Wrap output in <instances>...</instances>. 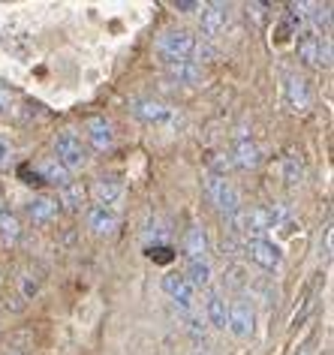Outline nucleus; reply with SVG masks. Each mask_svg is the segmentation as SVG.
<instances>
[{
    "label": "nucleus",
    "mask_w": 334,
    "mask_h": 355,
    "mask_svg": "<svg viewBox=\"0 0 334 355\" xmlns=\"http://www.w3.org/2000/svg\"><path fill=\"white\" fill-rule=\"evenodd\" d=\"M205 190H208V199L214 202V208L226 217V223L241 214V196H238V190H235L232 184L226 181V178L208 175L205 178Z\"/></svg>",
    "instance_id": "nucleus-1"
},
{
    "label": "nucleus",
    "mask_w": 334,
    "mask_h": 355,
    "mask_svg": "<svg viewBox=\"0 0 334 355\" xmlns=\"http://www.w3.org/2000/svg\"><path fill=\"white\" fill-rule=\"evenodd\" d=\"M184 253H187V262L208 259V235L199 223H190L187 235H184Z\"/></svg>",
    "instance_id": "nucleus-13"
},
{
    "label": "nucleus",
    "mask_w": 334,
    "mask_h": 355,
    "mask_svg": "<svg viewBox=\"0 0 334 355\" xmlns=\"http://www.w3.org/2000/svg\"><path fill=\"white\" fill-rule=\"evenodd\" d=\"M157 51L166 60H190L193 55H199V42L190 31H163L157 40Z\"/></svg>",
    "instance_id": "nucleus-2"
},
{
    "label": "nucleus",
    "mask_w": 334,
    "mask_h": 355,
    "mask_svg": "<svg viewBox=\"0 0 334 355\" xmlns=\"http://www.w3.org/2000/svg\"><path fill=\"white\" fill-rule=\"evenodd\" d=\"M3 205H6V202H3V193H0V211H3Z\"/></svg>",
    "instance_id": "nucleus-30"
},
{
    "label": "nucleus",
    "mask_w": 334,
    "mask_h": 355,
    "mask_svg": "<svg viewBox=\"0 0 334 355\" xmlns=\"http://www.w3.org/2000/svg\"><path fill=\"white\" fill-rule=\"evenodd\" d=\"M205 316H208V325L217 328V331H226V328H229V304L223 301V295H217V292H208V298H205Z\"/></svg>",
    "instance_id": "nucleus-14"
},
{
    "label": "nucleus",
    "mask_w": 334,
    "mask_h": 355,
    "mask_svg": "<svg viewBox=\"0 0 334 355\" xmlns=\"http://www.w3.org/2000/svg\"><path fill=\"white\" fill-rule=\"evenodd\" d=\"M166 76L175 78L178 85H199L202 67L193 64V60H166Z\"/></svg>",
    "instance_id": "nucleus-15"
},
{
    "label": "nucleus",
    "mask_w": 334,
    "mask_h": 355,
    "mask_svg": "<svg viewBox=\"0 0 334 355\" xmlns=\"http://www.w3.org/2000/svg\"><path fill=\"white\" fill-rule=\"evenodd\" d=\"M199 28H202V37L208 40H217L220 33L229 28V3H208L199 10Z\"/></svg>",
    "instance_id": "nucleus-8"
},
{
    "label": "nucleus",
    "mask_w": 334,
    "mask_h": 355,
    "mask_svg": "<svg viewBox=\"0 0 334 355\" xmlns=\"http://www.w3.org/2000/svg\"><path fill=\"white\" fill-rule=\"evenodd\" d=\"M253 328H256V310H253L250 298H235L229 304V331L247 340L253 337Z\"/></svg>",
    "instance_id": "nucleus-6"
},
{
    "label": "nucleus",
    "mask_w": 334,
    "mask_h": 355,
    "mask_svg": "<svg viewBox=\"0 0 334 355\" xmlns=\"http://www.w3.org/2000/svg\"><path fill=\"white\" fill-rule=\"evenodd\" d=\"M244 250H247L250 259L265 271H277L280 265H283V250H280L274 241H268V238H247V247H244Z\"/></svg>",
    "instance_id": "nucleus-7"
},
{
    "label": "nucleus",
    "mask_w": 334,
    "mask_h": 355,
    "mask_svg": "<svg viewBox=\"0 0 334 355\" xmlns=\"http://www.w3.org/2000/svg\"><path fill=\"white\" fill-rule=\"evenodd\" d=\"M58 199H60V205L69 208V211H82L87 193H85V187H82V181H67L64 187L58 190Z\"/></svg>",
    "instance_id": "nucleus-19"
},
{
    "label": "nucleus",
    "mask_w": 334,
    "mask_h": 355,
    "mask_svg": "<svg viewBox=\"0 0 334 355\" xmlns=\"http://www.w3.org/2000/svg\"><path fill=\"white\" fill-rule=\"evenodd\" d=\"M262 163V154L256 148V141L247 139V132L238 136V145H235V166L238 168H256Z\"/></svg>",
    "instance_id": "nucleus-18"
},
{
    "label": "nucleus",
    "mask_w": 334,
    "mask_h": 355,
    "mask_svg": "<svg viewBox=\"0 0 334 355\" xmlns=\"http://www.w3.org/2000/svg\"><path fill=\"white\" fill-rule=\"evenodd\" d=\"M133 114L139 121H145V123H166L172 118V112L166 109L163 103H157V100H136L133 103Z\"/></svg>",
    "instance_id": "nucleus-17"
},
{
    "label": "nucleus",
    "mask_w": 334,
    "mask_h": 355,
    "mask_svg": "<svg viewBox=\"0 0 334 355\" xmlns=\"http://www.w3.org/2000/svg\"><path fill=\"white\" fill-rule=\"evenodd\" d=\"M148 256H151L154 262H172L175 259L172 247H166V244H151V247H148Z\"/></svg>",
    "instance_id": "nucleus-25"
},
{
    "label": "nucleus",
    "mask_w": 334,
    "mask_h": 355,
    "mask_svg": "<svg viewBox=\"0 0 334 355\" xmlns=\"http://www.w3.org/2000/svg\"><path fill=\"white\" fill-rule=\"evenodd\" d=\"M0 355H19V352H15V349H6V352H0Z\"/></svg>",
    "instance_id": "nucleus-29"
},
{
    "label": "nucleus",
    "mask_w": 334,
    "mask_h": 355,
    "mask_svg": "<svg viewBox=\"0 0 334 355\" xmlns=\"http://www.w3.org/2000/svg\"><path fill=\"white\" fill-rule=\"evenodd\" d=\"M91 196H94L96 205L118 211L121 199H124V184H121L118 178H96L94 187H91Z\"/></svg>",
    "instance_id": "nucleus-9"
},
{
    "label": "nucleus",
    "mask_w": 334,
    "mask_h": 355,
    "mask_svg": "<svg viewBox=\"0 0 334 355\" xmlns=\"http://www.w3.org/2000/svg\"><path fill=\"white\" fill-rule=\"evenodd\" d=\"M37 172H39V178H42V184H55L58 190L69 181V172L58 163V159H46V163H39V166H37Z\"/></svg>",
    "instance_id": "nucleus-20"
},
{
    "label": "nucleus",
    "mask_w": 334,
    "mask_h": 355,
    "mask_svg": "<svg viewBox=\"0 0 334 355\" xmlns=\"http://www.w3.org/2000/svg\"><path fill=\"white\" fill-rule=\"evenodd\" d=\"M19 175L24 178V184H30V187H42V178H39V172H37V168H30V166H21V168H19Z\"/></svg>",
    "instance_id": "nucleus-27"
},
{
    "label": "nucleus",
    "mask_w": 334,
    "mask_h": 355,
    "mask_svg": "<svg viewBox=\"0 0 334 355\" xmlns=\"http://www.w3.org/2000/svg\"><path fill=\"white\" fill-rule=\"evenodd\" d=\"M163 292L172 298V304L178 307L184 316H193V310H196V289L190 286L184 274H166L163 277Z\"/></svg>",
    "instance_id": "nucleus-5"
},
{
    "label": "nucleus",
    "mask_w": 334,
    "mask_h": 355,
    "mask_svg": "<svg viewBox=\"0 0 334 355\" xmlns=\"http://www.w3.org/2000/svg\"><path fill=\"white\" fill-rule=\"evenodd\" d=\"M175 10L184 12V15H190V12H199L202 3H187V0H181V3H175Z\"/></svg>",
    "instance_id": "nucleus-28"
},
{
    "label": "nucleus",
    "mask_w": 334,
    "mask_h": 355,
    "mask_svg": "<svg viewBox=\"0 0 334 355\" xmlns=\"http://www.w3.org/2000/svg\"><path fill=\"white\" fill-rule=\"evenodd\" d=\"M12 100H15V91L6 82H0V114H3L6 109L12 105Z\"/></svg>",
    "instance_id": "nucleus-26"
},
{
    "label": "nucleus",
    "mask_w": 334,
    "mask_h": 355,
    "mask_svg": "<svg viewBox=\"0 0 334 355\" xmlns=\"http://www.w3.org/2000/svg\"><path fill=\"white\" fill-rule=\"evenodd\" d=\"M184 277H187V283L193 289L196 286H208L211 283V262L202 259V262H187V271H184Z\"/></svg>",
    "instance_id": "nucleus-22"
},
{
    "label": "nucleus",
    "mask_w": 334,
    "mask_h": 355,
    "mask_svg": "<svg viewBox=\"0 0 334 355\" xmlns=\"http://www.w3.org/2000/svg\"><path fill=\"white\" fill-rule=\"evenodd\" d=\"M12 157H15V145L3 136V132H0V168H10Z\"/></svg>",
    "instance_id": "nucleus-24"
},
{
    "label": "nucleus",
    "mask_w": 334,
    "mask_h": 355,
    "mask_svg": "<svg viewBox=\"0 0 334 355\" xmlns=\"http://www.w3.org/2000/svg\"><path fill=\"white\" fill-rule=\"evenodd\" d=\"M24 211H28V217L33 220V223L46 226L51 223V220L58 217V199H49V196H33L28 205H24Z\"/></svg>",
    "instance_id": "nucleus-16"
},
{
    "label": "nucleus",
    "mask_w": 334,
    "mask_h": 355,
    "mask_svg": "<svg viewBox=\"0 0 334 355\" xmlns=\"http://www.w3.org/2000/svg\"><path fill=\"white\" fill-rule=\"evenodd\" d=\"M283 96H286V105L292 112H307L310 109V87L301 76H286V85H283Z\"/></svg>",
    "instance_id": "nucleus-12"
},
{
    "label": "nucleus",
    "mask_w": 334,
    "mask_h": 355,
    "mask_svg": "<svg viewBox=\"0 0 334 355\" xmlns=\"http://www.w3.org/2000/svg\"><path fill=\"white\" fill-rule=\"evenodd\" d=\"M21 238V223L12 211H0V244H15Z\"/></svg>",
    "instance_id": "nucleus-21"
},
{
    "label": "nucleus",
    "mask_w": 334,
    "mask_h": 355,
    "mask_svg": "<svg viewBox=\"0 0 334 355\" xmlns=\"http://www.w3.org/2000/svg\"><path fill=\"white\" fill-rule=\"evenodd\" d=\"M55 154H58V163L64 166L67 172H78V168L87 166V150H85L82 139H78L73 130L58 132V139H55Z\"/></svg>",
    "instance_id": "nucleus-4"
},
{
    "label": "nucleus",
    "mask_w": 334,
    "mask_h": 355,
    "mask_svg": "<svg viewBox=\"0 0 334 355\" xmlns=\"http://www.w3.org/2000/svg\"><path fill=\"white\" fill-rule=\"evenodd\" d=\"M85 132H87V141L94 145V150H112L115 145V130L105 118H87L85 121Z\"/></svg>",
    "instance_id": "nucleus-11"
},
{
    "label": "nucleus",
    "mask_w": 334,
    "mask_h": 355,
    "mask_svg": "<svg viewBox=\"0 0 334 355\" xmlns=\"http://www.w3.org/2000/svg\"><path fill=\"white\" fill-rule=\"evenodd\" d=\"M118 226H121V214L115 208H103V205L87 208V229L94 235H115Z\"/></svg>",
    "instance_id": "nucleus-10"
},
{
    "label": "nucleus",
    "mask_w": 334,
    "mask_h": 355,
    "mask_svg": "<svg viewBox=\"0 0 334 355\" xmlns=\"http://www.w3.org/2000/svg\"><path fill=\"white\" fill-rule=\"evenodd\" d=\"M283 178H286V184H289V187H295V184H301L304 168H301V163H298V157H286V159H283Z\"/></svg>",
    "instance_id": "nucleus-23"
},
{
    "label": "nucleus",
    "mask_w": 334,
    "mask_h": 355,
    "mask_svg": "<svg viewBox=\"0 0 334 355\" xmlns=\"http://www.w3.org/2000/svg\"><path fill=\"white\" fill-rule=\"evenodd\" d=\"M295 51L307 67H328L331 64V46L319 37V31H301L295 40Z\"/></svg>",
    "instance_id": "nucleus-3"
}]
</instances>
